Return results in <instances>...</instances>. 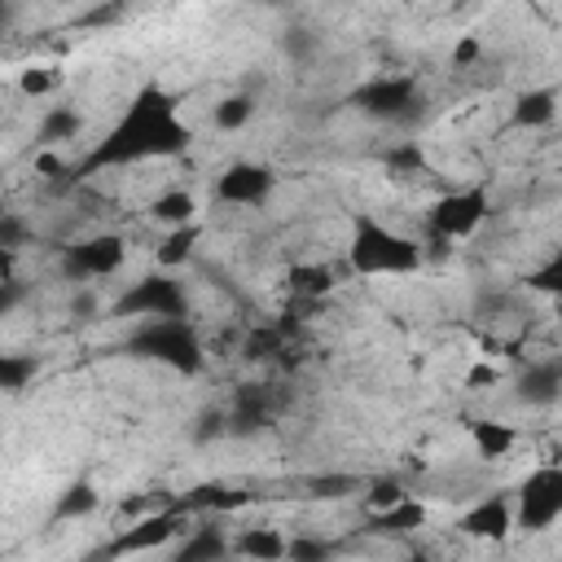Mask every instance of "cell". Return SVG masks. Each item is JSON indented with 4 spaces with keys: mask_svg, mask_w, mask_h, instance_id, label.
Wrapping results in <instances>:
<instances>
[{
    "mask_svg": "<svg viewBox=\"0 0 562 562\" xmlns=\"http://www.w3.org/2000/svg\"><path fill=\"white\" fill-rule=\"evenodd\" d=\"M193 145V127L180 119V101L162 83H140L136 97L123 105V114L110 123V132L75 162L66 167L70 180H88L105 167H132L154 158H180Z\"/></svg>",
    "mask_w": 562,
    "mask_h": 562,
    "instance_id": "1",
    "label": "cell"
},
{
    "mask_svg": "<svg viewBox=\"0 0 562 562\" xmlns=\"http://www.w3.org/2000/svg\"><path fill=\"white\" fill-rule=\"evenodd\" d=\"M422 241L391 228L373 211H356L347 228V268L356 277H408L422 268Z\"/></svg>",
    "mask_w": 562,
    "mask_h": 562,
    "instance_id": "2",
    "label": "cell"
},
{
    "mask_svg": "<svg viewBox=\"0 0 562 562\" xmlns=\"http://www.w3.org/2000/svg\"><path fill=\"white\" fill-rule=\"evenodd\" d=\"M132 356L140 360H154L162 369H176L184 378L202 373L206 369V351H202V338L193 329L189 316H158V321H136V329L127 334L123 342Z\"/></svg>",
    "mask_w": 562,
    "mask_h": 562,
    "instance_id": "3",
    "label": "cell"
},
{
    "mask_svg": "<svg viewBox=\"0 0 562 562\" xmlns=\"http://www.w3.org/2000/svg\"><path fill=\"white\" fill-rule=\"evenodd\" d=\"M492 215V189L483 180L474 184H457L448 193H439L426 211V233L430 241H465L483 228V220Z\"/></svg>",
    "mask_w": 562,
    "mask_h": 562,
    "instance_id": "4",
    "label": "cell"
},
{
    "mask_svg": "<svg viewBox=\"0 0 562 562\" xmlns=\"http://www.w3.org/2000/svg\"><path fill=\"white\" fill-rule=\"evenodd\" d=\"M347 105L373 123H404L422 105V83L413 75H373L347 92Z\"/></svg>",
    "mask_w": 562,
    "mask_h": 562,
    "instance_id": "5",
    "label": "cell"
},
{
    "mask_svg": "<svg viewBox=\"0 0 562 562\" xmlns=\"http://www.w3.org/2000/svg\"><path fill=\"white\" fill-rule=\"evenodd\" d=\"M562 518V465H536L527 470V479L514 487V527L527 536L549 531Z\"/></svg>",
    "mask_w": 562,
    "mask_h": 562,
    "instance_id": "6",
    "label": "cell"
},
{
    "mask_svg": "<svg viewBox=\"0 0 562 562\" xmlns=\"http://www.w3.org/2000/svg\"><path fill=\"white\" fill-rule=\"evenodd\" d=\"M114 316L127 321H158V316H189V294L176 281V272H149L140 281H132L119 299H114Z\"/></svg>",
    "mask_w": 562,
    "mask_h": 562,
    "instance_id": "7",
    "label": "cell"
},
{
    "mask_svg": "<svg viewBox=\"0 0 562 562\" xmlns=\"http://www.w3.org/2000/svg\"><path fill=\"white\" fill-rule=\"evenodd\" d=\"M189 531V509L184 505H171V509H149V514H140L132 527H123L110 544H105V553L110 558H127V553H154V549H167L176 536H184Z\"/></svg>",
    "mask_w": 562,
    "mask_h": 562,
    "instance_id": "8",
    "label": "cell"
},
{
    "mask_svg": "<svg viewBox=\"0 0 562 562\" xmlns=\"http://www.w3.org/2000/svg\"><path fill=\"white\" fill-rule=\"evenodd\" d=\"M123 259H127L123 233H92V237H79L66 246L61 268L70 281H105L123 268Z\"/></svg>",
    "mask_w": 562,
    "mask_h": 562,
    "instance_id": "9",
    "label": "cell"
},
{
    "mask_svg": "<svg viewBox=\"0 0 562 562\" xmlns=\"http://www.w3.org/2000/svg\"><path fill=\"white\" fill-rule=\"evenodd\" d=\"M272 189H277V171H272L268 162H259V158H237V162H228V167L215 176L211 198L224 202V206H263V202L272 198Z\"/></svg>",
    "mask_w": 562,
    "mask_h": 562,
    "instance_id": "10",
    "label": "cell"
},
{
    "mask_svg": "<svg viewBox=\"0 0 562 562\" xmlns=\"http://www.w3.org/2000/svg\"><path fill=\"white\" fill-rule=\"evenodd\" d=\"M457 531L470 536V540H492V544H501V540L514 531V496H509V492H487V496H479L474 505L461 509Z\"/></svg>",
    "mask_w": 562,
    "mask_h": 562,
    "instance_id": "11",
    "label": "cell"
},
{
    "mask_svg": "<svg viewBox=\"0 0 562 562\" xmlns=\"http://www.w3.org/2000/svg\"><path fill=\"white\" fill-rule=\"evenodd\" d=\"M285 408V395L272 386V382H250L233 395V408H228V430H268Z\"/></svg>",
    "mask_w": 562,
    "mask_h": 562,
    "instance_id": "12",
    "label": "cell"
},
{
    "mask_svg": "<svg viewBox=\"0 0 562 562\" xmlns=\"http://www.w3.org/2000/svg\"><path fill=\"white\" fill-rule=\"evenodd\" d=\"M514 395L527 408H549L562 400V360H531L514 378Z\"/></svg>",
    "mask_w": 562,
    "mask_h": 562,
    "instance_id": "13",
    "label": "cell"
},
{
    "mask_svg": "<svg viewBox=\"0 0 562 562\" xmlns=\"http://www.w3.org/2000/svg\"><path fill=\"white\" fill-rule=\"evenodd\" d=\"M426 527V505L417 496H404L386 509H369L364 514V531L369 536H413Z\"/></svg>",
    "mask_w": 562,
    "mask_h": 562,
    "instance_id": "14",
    "label": "cell"
},
{
    "mask_svg": "<svg viewBox=\"0 0 562 562\" xmlns=\"http://www.w3.org/2000/svg\"><path fill=\"white\" fill-rule=\"evenodd\" d=\"M285 549H290V536H281V527H268V522L241 527L233 536V553L237 558H250V562H281Z\"/></svg>",
    "mask_w": 562,
    "mask_h": 562,
    "instance_id": "15",
    "label": "cell"
},
{
    "mask_svg": "<svg viewBox=\"0 0 562 562\" xmlns=\"http://www.w3.org/2000/svg\"><path fill=\"white\" fill-rule=\"evenodd\" d=\"M233 553V536H224V527L202 522L189 527L184 540H176V562H211V558H228Z\"/></svg>",
    "mask_w": 562,
    "mask_h": 562,
    "instance_id": "16",
    "label": "cell"
},
{
    "mask_svg": "<svg viewBox=\"0 0 562 562\" xmlns=\"http://www.w3.org/2000/svg\"><path fill=\"white\" fill-rule=\"evenodd\" d=\"M470 448L483 457V461H501L518 448V430L509 422H496V417H479L470 422Z\"/></svg>",
    "mask_w": 562,
    "mask_h": 562,
    "instance_id": "17",
    "label": "cell"
},
{
    "mask_svg": "<svg viewBox=\"0 0 562 562\" xmlns=\"http://www.w3.org/2000/svg\"><path fill=\"white\" fill-rule=\"evenodd\" d=\"M334 285H338V281H334V268H329V263H290V268H285V290H290L294 299H303V303L325 299Z\"/></svg>",
    "mask_w": 562,
    "mask_h": 562,
    "instance_id": "18",
    "label": "cell"
},
{
    "mask_svg": "<svg viewBox=\"0 0 562 562\" xmlns=\"http://www.w3.org/2000/svg\"><path fill=\"white\" fill-rule=\"evenodd\" d=\"M514 127H549L558 119V92L553 88H527L514 97Z\"/></svg>",
    "mask_w": 562,
    "mask_h": 562,
    "instance_id": "19",
    "label": "cell"
},
{
    "mask_svg": "<svg viewBox=\"0 0 562 562\" xmlns=\"http://www.w3.org/2000/svg\"><path fill=\"white\" fill-rule=\"evenodd\" d=\"M198 241H202V228L198 224H180V228H167L162 233V241H158V250H154V259H158V268H167V272H180L193 255H198Z\"/></svg>",
    "mask_w": 562,
    "mask_h": 562,
    "instance_id": "20",
    "label": "cell"
},
{
    "mask_svg": "<svg viewBox=\"0 0 562 562\" xmlns=\"http://www.w3.org/2000/svg\"><path fill=\"white\" fill-rule=\"evenodd\" d=\"M149 220H158L162 228H180V224H198V202L189 189H162L149 202Z\"/></svg>",
    "mask_w": 562,
    "mask_h": 562,
    "instance_id": "21",
    "label": "cell"
},
{
    "mask_svg": "<svg viewBox=\"0 0 562 562\" xmlns=\"http://www.w3.org/2000/svg\"><path fill=\"white\" fill-rule=\"evenodd\" d=\"M79 132H83V119H79L75 105H48V110L40 114L35 140H40V145H66V140H75Z\"/></svg>",
    "mask_w": 562,
    "mask_h": 562,
    "instance_id": "22",
    "label": "cell"
},
{
    "mask_svg": "<svg viewBox=\"0 0 562 562\" xmlns=\"http://www.w3.org/2000/svg\"><path fill=\"white\" fill-rule=\"evenodd\" d=\"M255 114H259V101H255L250 92H228V97L211 110V123H215L220 132H241L246 123H255Z\"/></svg>",
    "mask_w": 562,
    "mask_h": 562,
    "instance_id": "23",
    "label": "cell"
},
{
    "mask_svg": "<svg viewBox=\"0 0 562 562\" xmlns=\"http://www.w3.org/2000/svg\"><path fill=\"white\" fill-rule=\"evenodd\" d=\"M97 492H92V483H70L61 496H57V505H53V522H66V518H83V514H92L97 509Z\"/></svg>",
    "mask_w": 562,
    "mask_h": 562,
    "instance_id": "24",
    "label": "cell"
},
{
    "mask_svg": "<svg viewBox=\"0 0 562 562\" xmlns=\"http://www.w3.org/2000/svg\"><path fill=\"white\" fill-rule=\"evenodd\" d=\"M522 281H527V290L549 294V299H558V303H562V246H558V250H553L544 263H536V268H531Z\"/></svg>",
    "mask_w": 562,
    "mask_h": 562,
    "instance_id": "25",
    "label": "cell"
},
{
    "mask_svg": "<svg viewBox=\"0 0 562 562\" xmlns=\"http://www.w3.org/2000/svg\"><path fill=\"white\" fill-rule=\"evenodd\" d=\"M35 369H40V360H35V356L9 351V356H0V386H4L9 395H18V391L35 378Z\"/></svg>",
    "mask_w": 562,
    "mask_h": 562,
    "instance_id": "26",
    "label": "cell"
},
{
    "mask_svg": "<svg viewBox=\"0 0 562 562\" xmlns=\"http://www.w3.org/2000/svg\"><path fill=\"white\" fill-rule=\"evenodd\" d=\"M369 479H356V474H316V479H307L303 487H307V496H316V501H338V496H351L356 487H364Z\"/></svg>",
    "mask_w": 562,
    "mask_h": 562,
    "instance_id": "27",
    "label": "cell"
},
{
    "mask_svg": "<svg viewBox=\"0 0 562 562\" xmlns=\"http://www.w3.org/2000/svg\"><path fill=\"white\" fill-rule=\"evenodd\" d=\"M57 88H61V75H57L53 66H26V70L18 75V92H22V97H35V101H40V97H53Z\"/></svg>",
    "mask_w": 562,
    "mask_h": 562,
    "instance_id": "28",
    "label": "cell"
},
{
    "mask_svg": "<svg viewBox=\"0 0 562 562\" xmlns=\"http://www.w3.org/2000/svg\"><path fill=\"white\" fill-rule=\"evenodd\" d=\"M404 496H413L400 479H369V492H364V514L369 509H386V505H395V501H404Z\"/></svg>",
    "mask_w": 562,
    "mask_h": 562,
    "instance_id": "29",
    "label": "cell"
},
{
    "mask_svg": "<svg viewBox=\"0 0 562 562\" xmlns=\"http://www.w3.org/2000/svg\"><path fill=\"white\" fill-rule=\"evenodd\" d=\"M329 553H334V544L316 540V536H290V549H285V558H294V562H316V558H329Z\"/></svg>",
    "mask_w": 562,
    "mask_h": 562,
    "instance_id": "30",
    "label": "cell"
},
{
    "mask_svg": "<svg viewBox=\"0 0 562 562\" xmlns=\"http://www.w3.org/2000/svg\"><path fill=\"white\" fill-rule=\"evenodd\" d=\"M386 162H391V171H395L400 180H404V176H426V154H422L417 145H404V149H395Z\"/></svg>",
    "mask_w": 562,
    "mask_h": 562,
    "instance_id": "31",
    "label": "cell"
},
{
    "mask_svg": "<svg viewBox=\"0 0 562 562\" xmlns=\"http://www.w3.org/2000/svg\"><path fill=\"white\" fill-rule=\"evenodd\" d=\"M281 48H285V57H307V53H316V35L303 31V26H290L281 35Z\"/></svg>",
    "mask_w": 562,
    "mask_h": 562,
    "instance_id": "32",
    "label": "cell"
},
{
    "mask_svg": "<svg viewBox=\"0 0 562 562\" xmlns=\"http://www.w3.org/2000/svg\"><path fill=\"white\" fill-rule=\"evenodd\" d=\"M492 382H501V369H496V364H487V360H483V364H474V369L465 373V386H474V391H479V386H492Z\"/></svg>",
    "mask_w": 562,
    "mask_h": 562,
    "instance_id": "33",
    "label": "cell"
},
{
    "mask_svg": "<svg viewBox=\"0 0 562 562\" xmlns=\"http://www.w3.org/2000/svg\"><path fill=\"white\" fill-rule=\"evenodd\" d=\"M474 57H479V40L474 35H461L457 48H452V66H470Z\"/></svg>",
    "mask_w": 562,
    "mask_h": 562,
    "instance_id": "34",
    "label": "cell"
}]
</instances>
